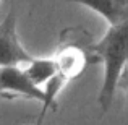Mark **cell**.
I'll return each instance as SVG.
<instances>
[{"mask_svg": "<svg viewBox=\"0 0 128 125\" xmlns=\"http://www.w3.org/2000/svg\"><path fill=\"white\" fill-rule=\"evenodd\" d=\"M0 3H2V0H0Z\"/></svg>", "mask_w": 128, "mask_h": 125, "instance_id": "obj_9", "label": "cell"}, {"mask_svg": "<svg viewBox=\"0 0 128 125\" xmlns=\"http://www.w3.org/2000/svg\"><path fill=\"white\" fill-rule=\"evenodd\" d=\"M46 115H47V112L46 110H39V115H38V119H36V122L32 123V125H44V120H46Z\"/></svg>", "mask_w": 128, "mask_h": 125, "instance_id": "obj_7", "label": "cell"}, {"mask_svg": "<svg viewBox=\"0 0 128 125\" xmlns=\"http://www.w3.org/2000/svg\"><path fill=\"white\" fill-rule=\"evenodd\" d=\"M118 2H120V3H123V5H128V3H126V0H118Z\"/></svg>", "mask_w": 128, "mask_h": 125, "instance_id": "obj_8", "label": "cell"}, {"mask_svg": "<svg viewBox=\"0 0 128 125\" xmlns=\"http://www.w3.org/2000/svg\"><path fill=\"white\" fill-rule=\"evenodd\" d=\"M21 67H23V70H24L26 76L31 80V83L38 88H42L44 84L57 73L52 57H49V59L34 57L31 62H28L26 65H21Z\"/></svg>", "mask_w": 128, "mask_h": 125, "instance_id": "obj_6", "label": "cell"}, {"mask_svg": "<svg viewBox=\"0 0 128 125\" xmlns=\"http://www.w3.org/2000/svg\"><path fill=\"white\" fill-rule=\"evenodd\" d=\"M32 59L34 55L24 49L18 38L15 12H8L0 23V67H21Z\"/></svg>", "mask_w": 128, "mask_h": 125, "instance_id": "obj_2", "label": "cell"}, {"mask_svg": "<svg viewBox=\"0 0 128 125\" xmlns=\"http://www.w3.org/2000/svg\"><path fill=\"white\" fill-rule=\"evenodd\" d=\"M0 97L3 99H24L38 101L39 104L46 102V94L42 88H38L26 76L23 67H0Z\"/></svg>", "mask_w": 128, "mask_h": 125, "instance_id": "obj_3", "label": "cell"}, {"mask_svg": "<svg viewBox=\"0 0 128 125\" xmlns=\"http://www.w3.org/2000/svg\"><path fill=\"white\" fill-rule=\"evenodd\" d=\"M52 60L55 65V72L68 83L81 76L89 63L86 49L80 47L78 44H62L52 55Z\"/></svg>", "mask_w": 128, "mask_h": 125, "instance_id": "obj_4", "label": "cell"}, {"mask_svg": "<svg viewBox=\"0 0 128 125\" xmlns=\"http://www.w3.org/2000/svg\"><path fill=\"white\" fill-rule=\"evenodd\" d=\"M72 3H78L104 18L109 26H118L128 23V5H123L118 0H66Z\"/></svg>", "mask_w": 128, "mask_h": 125, "instance_id": "obj_5", "label": "cell"}, {"mask_svg": "<svg viewBox=\"0 0 128 125\" xmlns=\"http://www.w3.org/2000/svg\"><path fill=\"white\" fill-rule=\"evenodd\" d=\"M86 52L89 63L100 62L104 65V78L97 94V102L102 114H106L114 102L120 81L125 76L128 60V23L109 26L106 34Z\"/></svg>", "mask_w": 128, "mask_h": 125, "instance_id": "obj_1", "label": "cell"}]
</instances>
